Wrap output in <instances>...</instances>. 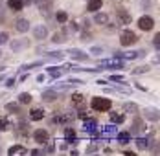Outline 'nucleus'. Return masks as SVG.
I'll return each instance as SVG.
<instances>
[{
    "mask_svg": "<svg viewBox=\"0 0 160 156\" xmlns=\"http://www.w3.org/2000/svg\"><path fill=\"white\" fill-rule=\"evenodd\" d=\"M111 99H107V97H94L92 99V109L98 110V112H107V110H111Z\"/></svg>",
    "mask_w": 160,
    "mask_h": 156,
    "instance_id": "obj_1",
    "label": "nucleus"
},
{
    "mask_svg": "<svg viewBox=\"0 0 160 156\" xmlns=\"http://www.w3.org/2000/svg\"><path fill=\"white\" fill-rule=\"evenodd\" d=\"M136 41H138L136 35H134L131 30H123L122 35H120V44H122V46H132Z\"/></svg>",
    "mask_w": 160,
    "mask_h": 156,
    "instance_id": "obj_2",
    "label": "nucleus"
},
{
    "mask_svg": "<svg viewBox=\"0 0 160 156\" xmlns=\"http://www.w3.org/2000/svg\"><path fill=\"white\" fill-rule=\"evenodd\" d=\"M138 28L142 31H151L153 28H155V20L151 18L149 15H144L138 18Z\"/></svg>",
    "mask_w": 160,
    "mask_h": 156,
    "instance_id": "obj_3",
    "label": "nucleus"
},
{
    "mask_svg": "<svg viewBox=\"0 0 160 156\" xmlns=\"http://www.w3.org/2000/svg\"><path fill=\"white\" fill-rule=\"evenodd\" d=\"M33 37H35L37 41H44V39L48 37V28L42 26V24L35 26V28H33Z\"/></svg>",
    "mask_w": 160,
    "mask_h": 156,
    "instance_id": "obj_4",
    "label": "nucleus"
},
{
    "mask_svg": "<svg viewBox=\"0 0 160 156\" xmlns=\"http://www.w3.org/2000/svg\"><path fill=\"white\" fill-rule=\"evenodd\" d=\"M48 130H44V129H37L35 132H33V140L37 141L39 145H42V143H46L48 141Z\"/></svg>",
    "mask_w": 160,
    "mask_h": 156,
    "instance_id": "obj_5",
    "label": "nucleus"
},
{
    "mask_svg": "<svg viewBox=\"0 0 160 156\" xmlns=\"http://www.w3.org/2000/svg\"><path fill=\"white\" fill-rule=\"evenodd\" d=\"M144 130H145L144 119H140V118H134V121H132V127H131L129 134H138V132H144Z\"/></svg>",
    "mask_w": 160,
    "mask_h": 156,
    "instance_id": "obj_6",
    "label": "nucleus"
},
{
    "mask_svg": "<svg viewBox=\"0 0 160 156\" xmlns=\"http://www.w3.org/2000/svg\"><path fill=\"white\" fill-rule=\"evenodd\" d=\"M68 53H70V57H72L74 61H87V59H90L87 51H81V50H76V48H72Z\"/></svg>",
    "mask_w": 160,
    "mask_h": 156,
    "instance_id": "obj_7",
    "label": "nucleus"
},
{
    "mask_svg": "<svg viewBox=\"0 0 160 156\" xmlns=\"http://www.w3.org/2000/svg\"><path fill=\"white\" fill-rule=\"evenodd\" d=\"M144 116H145V119H149V121H158L160 119V110L158 109H145Z\"/></svg>",
    "mask_w": 160,
    "mask_h": 156,
    "instance_id": "obj_8",
    "label": "nucleus"
},
{
    "mask_svg": "<svg viewBox=\"0 0 160 156\" xmlns=\"http://www.w3.org/2000/svg\"><path fill=\"white\" fill-rule=\"evenodd\" d=\"M15 30L18 31V33H26V31L30 30V22H28V18H17Z\"/></svg>",
    "mask_w": 160,
    "mask_h": 156,
    "instance_id": "obj_9",
    "label": "nucleus"
},
{
    "mask_svg": "<svg viewBox=\"0 0 160 156\" xmlns=\"http://www.w3.org/2000/svg\"><path fill=\"white\" fill-rule=\"evenodd\" d=\"M52 4H53V0H37V6H39L41 13H44V15H48L52 11Z\"/></svg>",
    "mask_w": 160,
    "mask_h": 156,
    "instance_id": "obj_10",
    "label": "nucleus"
},
{
    "mask_svg": "<svg viewBox=\"0 0 160 156\" xmlns=\"http://www.w3.org/2000/svg\"><path fill=\"white\" fill-rule=\"evenodd\" d=\"M116 55L118 57H123L127 61H132V59H138L140 55H144V51H118Z\"/></svg>",
    "mask_w": 160,
    "mask_h": 156,
    "instance_id": "obj_11",
    "label": "nucleus"
},
{
    "mask_svg": "<svg viewBox=\"0 0 160 156\" xmlns=\"http://www.w3.org/2000/svg\"><path fill=\"white\" fill-rule=\"evenodd\" d=\"M101 6H103V0H88L87 9H88L90 13H94V11H99V9H101Z\"/></svg>",
    "mask_w": 160,
    "mask_h": 156,
    "instance_id": "obj_12",
    "label": "nucleus"
},
{
    "mask_svg": "<svg viewBox=\"0 0 160 156\" xmlns=\"http://www.w3.org/2000/svg\"><path fill=\"white\" fill-rule=\"evenodd\" d=\"M8 7L13 11H20L24 7V0H8Z\"/></svg>",
    "mask_w": 160,
    "mask_h": 156,
    "instance_id": "obj_13",
    "label": "nucleus"
},
{
    "mask_svg": "<svg viewBox=\"0 0 160 156\" xmlns=\"http://www.w3.org/2000/svg\"><path fill=\"white\" fill-rule=\"evenodd\" d=\"M30 118H32L33 121H41V119L44 118V110H42V109H32Z\"/></svg>",
    "mask_w": 160,
    "mask_h": 156,
    "instance_id": "obj_14",
    "label": "nucleus"
},
{
    "mask_svg": "<svg viewBox=\"0 0 160 156\" xmlns=\"http://www.w3.org/2000/svg\"><path fill=\"white\" fill-rule=\"evenodd\" d=\"M41 97H42V101H57V92L55 90H44Z\"/></svg>",
    "mask_w": 160,
    "mask_h": 156,
    "instance_id": "obj_15",
    "label": "nucleus"
},
{
    "mask_svg": "<svg viewBox=\"0 0 160 156\" xmlns=\"http://www.w3.org/2000/svg\"><path fill=\"white\" fill-rule=\"evenodd\" d=\"M101 66H107V68H122L123 66V62L122 61H118V59H111V61H103V62H99Z\"/></svg>",
    "mask_w": 160,
    "mask_h": 156,
    "instance_id": "obj_16",
    "label": "nucleus"
},
{
    "mask_svg": "<svg viewBox=\"0 0 160 156\" xmlns=\"http://www.w3.org/2000/svg\"><path fill=\"white\" fill-rule=\"evenodd\" d=\"M18 103H22V105H30V103H32V94H28V92L18 94Z\"/></svg>",
    "mask_w": 160,
    "mask_h": 156,
    "instance_id": "obj_17",
    "label": "nucleus"
},
{
    "mask_svg": "<svg viewBox=\"0 0 160 156\" xmlns=\"http://www.w3.org/2000/svg\"><path fill=\"white\" fill-rule=\"evenodd\" d=\"M26 153H28V151H26L24 147H20V145H13V147L8 151V154H11V156L13 154H26Z\"/></svg>",
    "mask_w": 160,
    "mask_h": 156,
    "instance_id": "obj_18",
    "label": "nucleus"
},
{
    "mask_svg": "<svg viewBox=\"0 0 160 156\" xmlns=\"http://www.w3.org/2000/svg\"><path fill=\"white\" fill-rule=\"evenodd\" d=\"M94 13H96V11H94ZM94 20H96L98 24H107L109 17H107V13H96V17H94Z\"/></svg>",
    "mask_w": 160,
    "mask_h": 156,
    "instance_id": "obj_19",
    "label": "nucleus"
},
{
    "mask_svg": "<svg viewBox=\"0 0 160 156\" xmlns=\"http://www.w3.org/2000/svg\"><path fill=\"white\" fill-rule=\"evenodd\" d=\"M136 147H138L140 151H145V149L149 147V141L145 140V138H138V140H136Z\"/></svg>",
    "mask_w": 160,
    "mask_h": 156,
    "instance_id": "obj_20",
    "label": "nucleus"
},
{
    "mask_svg": "<svg viewBox=\"0 0 160 156\" xmlns=\"http://www.w3.org/2000/svg\"><path fill=\"white\" fill-rule=\"evenodd\" d=\"M111 121L118 125V123H123V121H125V118H123L122 114H116V112H114V114H111Z\"/></svg>",
    "mask_w": 160,
    "mask_h": 156,
    "instance_id": "obj_21",
    "label": "nucleus"
},
{
    "mask_svg": "<svg viewBox=\"0 0 160 156\" xmlns=\"http://www.w3.org/2000/svg\"><path fill=\"white\" fill-rule=\"evenodd\" d=\"M118 17H120V20H122L123 24H129V22H131V15H127V11H123V9L118 11Z\"/></svg>",
    "mask_w": 160,
    "mask_h": 156,
    "instance_id": "obj_22",
    "label": "nucleus"
},
{
    "mask_svg": "<svg viewBox=\"0 0 160 156\" xmlns=\"http://www.w3.org/2000/svg\"><path fill=\"white\" fill-rule=\"evenodd\" d=\"M55 20L61 22V24H64V22L68 20V15H66L64 11H57V13H55Z\"/></svg>",
    "mask_w": 160,
    "mask_h": 156,
    "instance_id": "obj_23",
    "label": "nucleus"
},
{
    "mask_svg": "<svg viewBox=\"0 0 160 156\" xmlns=\"http://www.w3.org/2000/svg\"><path fill=\"white\" fill-rule=\"evenodd\" d=\"M22 48H26V41H15V42L11 44V50H13V51H18V50H22Z\"/></svg>",
    "mask_w": 160,
    "mask_h": 156,
    "instance_id": "obj_24",
    "label": "nucleus"
},
{
    "mask_svg": "<svg viewBox=\"0 0 160 156\" xmlns=\"http://www.w3.org/2000/svg\"><path fill=\"white\" fill-rule=\"evenodd\" d=\"M147 72H149V66H138V68L132 70L134 76H142V74H147Z\"/></svg>",
    "mask_w": 160,
    "mask_h": 156,
    "instance_id": "obj_25",
    "label": "nucleus"
},
{
    "mask_svg": "<svg viewBox=\"0 0 160 156\" xmlns=\"http://www.w3.org/2000/svg\"><path fill=\"white\" fill-rule=\"evenodd\" d=\"M118 140L122 141V143H127V141L131 140V134H129V130H127V132H120V134H118Z\"/></svg>",
    "mask_w": 160,
    "mask_h": 156,
    "instance_id": "obj_26",
    "label": "nucleus"
},
{
    "mask_svg": "<svg viewBox=\"0 0 160 156\" xmlns=\"http://www.w3.org/2000/svg\"><path fill=\"white\" fill-rule=\"evenodd\" d=\"M8 129H9V121H8V118L0 116V130H8Z\"/></svg>",
    "mask_w": 160,
    "mask_h": 156,
    "instance_id": "obj_27",
    "label": "nucleus"
},
{
    "mask_svg": "<svg viewBox=\"0 0 160 156\" xmlns=\"http://www.w3.org/2000/svg\"><path fill=\"white\" fill-rule=\"evenodd\" d=\"M83 99H85V97H83V94H72V101H74L76 105H81V103H83Z\"/></svg>",
    "mask_w": 160,
    "mask_h": 156,
    "instance_id": "obj_28",
    "label": "nucleus"
},
{
    "mask_svg": "<svg viewBox=\"0 0 160 156\" xmlns=\"http://www.w3.org/2000/svg\"><path fill=\"white\" fill-rule=\"evenodd\" d=\"M48 57L50 59H63L64 53L63 51H52V53H48Z\"/></svg>",
    "mask_w": 160,
    "mask_h": 156,
    "instance_id": "obj_29",
    "label": "nucleus"
},
{
    "mask_svg": "<svg viewBox=\"0 0 160 156\" xmlns=\"http://www.w3.org/2000/svg\"><path fill=\"white\" fill-rule=\"evenodd\" d=\"M63 74V70H59V68H50V76L52 77H59Z\"/></svg>",
    "mask_w": 160,
    "mask_h": 156,
    "instance_id": "obj_30",
    "label": "nucleus"
},
{
    "mask_svg": "<svg viewBox=\"0 0 160 156\" xmlns=\"http://www.w3.org/2000/svg\"><path fill=\"white\" fill-rule=\"evenodd\" d=\"M96 129V123L94 121H85V130H88V132H92Z\"/></svg>",
    "mask_w": 160,
    "mask_h": 156,
    "instance_id": "obj_31",
    "label": "nucleus"
},
{
    "mask_svg": "<svg viewBox=\"0 0 160 156\" xmlns=\"http://www.w3.org/2000/svg\"><path fill=\"white\" fill-rule=\"evenodd\" d=\"M8 41H9V35L6 31H0V44H6Z\"/></svg>",
    "mask_w": 160,
    "mask_h": 156,
    "instance_id": "obj_32",
    "label": "nucleus"
},
{
    "mask_svg": "<svg viewBox=\"0 0 160 156\" xmlns=\"http://www.w3.org/2000/svg\"><path fill=\"white\" fill-rule=\"evenodd\" d=\"M6 110H8V112H17L18 107H17L15 103H8V105H6Z\"/></svg>",
    "mask_w": 160,
    "mask_h": 156,
    "instance_id": "obj_33",
    "label": "nucleus"
},
{
    "mask_svg": "<svg viewBox=\"0 0 160 156\" xmlns=\"http://www.w3.org/2000/svg\"><path fill=\"white\" fill-rule=\"evenodd\" d=\"M18 129H20V134H26V132L30 130V127H28V125L24 123V121H22L20 125H18Z\"/></svg>",
    "mask_w": 160,
    "mask_h": 156,
    "instance_id": "obj_34",
    "label": "nucleus"
},
{
    "mask_svg": "<svg viewBox=\"0 0 160 156\" xmlns=\"http://www.w3.org/2000/svg\"><path fill=\"white\" fill-rule=\"evenodd\" d=\"M153 46L160 48V33H157V35H155V39H153Z\"/></svg>",
    "mask_w": 160,
    "mask_h": 156,
    "instance_id": "obj_35",
    "label": "nucleus"
},
{
    "mask_svg": "<svg viewBox=\"0 0 160 156\" xmlns=\"http://www.w3.org/2000/svg\"><path fill=\"white\" fill-rule=\"evenodd\" d=\"M74 138H76V132H74L72 129H68V130H66V140H74Z\"/></svg>",
    "mask_w": 160,
    "mask_h": 156,
    "instance_id": "obj_36",
    "label": "nucleus"
},
{
    "mask_svg": "<svg viewBox=\"0 0 160 156\" xmlns=\"http://www.w3.org/2000/svg\"><path fill=\"white\" fill-rule=\"evenodd\" d=\"M125 110H132V112H136V105H134V103H127V105H125Z\"/></svg>",
    "mask_w": 160,
    "mask_h": 156,
    "instance_id": "obj_37",
    "label": "nucleus"
},
{
    "mask_svg": "<svg viewBox=\"0 0 160 156\" xmlns=\"http://www.w3.org/2000/svg\"><path fill=\"white\" fill-rule=\"evenodd\" d=\"M6 86H8V88H13V86H15V79H8V81H6Z\"/></svg>",
    "mask_w": 160,
    "mask_h": 156,
    "instance_id": "obj_38",
    "label": "nucleus"
},
{
    "mask_svg": "<svg viewBox=\"0 0 160 156\" xmlns=\"http://www.w3.org/2000/svg\"><path fill=\"white\" fill-rule=\"evenodd\" d=\"M64 37L63 35H61V33H55V35H53V42H59V41H63Z\"/></svg>",
    "mask_w": 160,
    "mask_h": 156,
    "instance_id": "obj_39",
    "label": "nucleus"
},
{
    "mask_svg": "<svg viewBox=\"0 0 160 156\" xmlns=\"http://www.w3.org/2000/svg\"><path fill=\"white\" fill-rule=\"evenodd\" d=\"M111 81H118V83H122V81H123V77H120V76H112Z\"/></svg>",
    "mask_w": 160,
    "mask_h": 156,
    "instance_id": "obj_40",
    "label": "nucleus"
},
{
    "mask_svg": "<svg viewBox=\"0 0 160 156\" xmlns=\"http://www.w3.org/2000/svg\"><path fill=\"white\" fill-rule=\"evenodd\" d=\"M2 11H4V4L0 2V15H2Z\"/></svg>",
    "mask_w": 160,
    "mask_h": 156,
    "instance_id": "obj_41",
    "label": "nucleus"
},
{
    "mask_svg": "<svg viewBox=\"0 0 160 156\" xmlns=\"http://www.w3.org/2000/svg\"><path fill=\"white\" fill-rule=\"evenodd\" d=\"M0 57H2V51H0Z\"/></svg>",
    "mask_w": 160,
    "mask_h": 156,
    "instance_id": "obj_42",
    "label": "nucleus"
}]
</instances>
